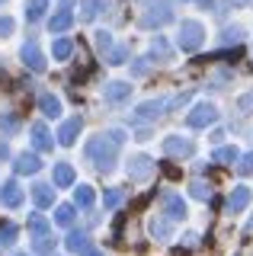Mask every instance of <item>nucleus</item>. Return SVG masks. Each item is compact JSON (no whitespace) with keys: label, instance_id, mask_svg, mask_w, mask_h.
I'll return each mask as SVG.
<instances>
[{"label":"nucleus","instance_id":"1","mask_svg":"<svg viewBox=\"0 0 253 256\" xmlns=\"http://www.w3.org/2000/svg\"><path fill=\"white\" fill-rule=\"evenodd\" d=\"M118 144H122V132H106L96 134V138L86 141V160H90L96 170L109 173L116 166V154H118Z\"/></svg>","mask_w":253,"mask_h":256},{"label":"nucleus","instance_id":"2","mask_svg":"<svg viewBox=\"0 0 253 256\" xmlns=\"http://www.w3.org/2000/svg\"><path fill=\"white\" fill-rule=\"evenodd\" d=\"M29 228H32V250L42 253V256H52L54 250V237H52V228L42 214H29Z\"/></svg>","mask_w":253,"mask_h":256},{"label":"nucleus","instance_id":"3","mask_svg":"<svg viewBox=\"0 0 253 256\" xmlns=\"http://www.w3.org/2000/svg\"><path fill=\"white\" fill-rule=\"evenodd\" d=\"M205 42V29L199 26L196 20H186V22H180V48L183 52H196Z\"/></svg>","mask_w":253,"mask_h":256},{"label":"nucleus","instance_id":"4","mask_svg":"<svg viewBox=\"0 0 253 256\" xmlns=\"http://www.w3.org/2000/svg\"><path fill=\"white\" fill-rule=\"evenodd\" d=\"M173 20V6L170 0H148V10H144V26H164V22Z\"/></svg>","mask_w":253,"mask_h":256},{"label":"nucleus","instance_id":"5","mask_svg":"<svg viewBox=\"0 0 253 256\" xmlns=\"http://www.w3.org/2000/svg\"><path fill=\"white\" fill-rule=\"evenodd\" d=\"M189 128H205V125H212V122H218V109L212 106V102H199L192 112H189Z\"/></svg>","mask_w":253,"mask_h":256},{"label":"nucleus","instance_id":"6","mask_svg":"<svg viewBox=\"0 0 253 256\" xmlns=\"http://www.w3.org/2000/svg\"><path fill=\"white\" fill-rule=\"evenodd\" d=\"M132 93V84L128 80H112V84H106V90H102V96H106V102H112V106H118V102H125Z\"/></svg>","mask_w":253,"mask_h":256},{"label":"nucleus","instance_id":"7","mask_svg":"<svg viewBox=\"0 0 253 256\" xmlns=\"http://www.w3.org/2000/svg\"><path fill=\"white\" fill-rule=\"evenodd\" d=\"M22 64H26L29 70H45V54H42V48H38L36 42L22 45Z\"/></svg>","mask_w":253,"mask_h":256},{"label":"nucleus","instance_id":"8","mask_svg":"<svg viewBox=\"0 0 253 256\" xmlns=\"http://www.w3.org/2000/svg\"><path fill=\"white\" fill-rule=\"evenodd\" d=\"M164 150L173 154V157H192L196 144L189 141V138H167V141H164Z\"/></svg>","mask_w":253,"mask_h":256},{"label":"nucleus","instance_id":"9","mask_svg":"<svg viewBox=\"0 0 253 256\" xmlns=\"http://www.w3.org/2000/svg\"><path fill=\"white\" fill-rule=\"evenodd\" d=\"M22 202V186H16V182H4L0 186V205H6V208H16Z\"/></svg>","mask_w":253,"mask_h":256},{"label":"nucleus","instance_id":"10","mask_svg":"<svg viewBox=\"0 0 253 256\" xmlns=\"http://www.w3.org/2000/svg\"><path fill=\"white\" fill-rule=\"evenodd\" d=\"M164 212H167L170 221H183V218H186V202H183L180 196H173V192H170V196H164Z\"/></svg>","mask_w":253,"mask_h":256},{"label":"nucleus","instance_id":"11","mask_svg":"<svg viewBox=\"0 0 253 256\" xmlns=\"http://www.w3.org/2000/svg\"><path fill=\"white\" fill-rule=\"evenodd\" d=\"M151 170H154V160L151 157H132L128 160V176H132V180H144Z\"/></svg>","mask_w":253,"mask_h":256},{"label":"nucleus","instance_id":"12","mask_svg":"<svg viewBox=\"0 0 253 256\" xmlns=\"http://www.w3.org/2000/svg\"><path fill=\"white\" fill-rule=\"evenodd\" d=\"M77 134H80V118H68V122L58 128V141L64 144V148H70V144L77 141Z\"/></svg>","mask_w":253,"mask_h":256},{"label":"nucleus","instance_id":"13","mask_svg":"<svg viewBox=\"0 0 253 256\" xmlns=\"http://www.w3.org/2000/svg\"><path fill=\"white\" fill-rule=\"evenodd\" d=\"M247 205H250V189H247V186H237V189L231 192V198H228V212L237 214V212H244Z\"/></svg>","mask_w":253,"mask_h":256},{"label":"nucleus","instance_id":"14","mask_svg":"<svg viewBox=\"0 0 253 256\" xmlns=\"http://www.w3.org/2000/svg\"><path fill=\"white\" fill-rule=\"evenodd\" d=\"M13 166H16V173H26V176H32L42 170V160H38L36 154H20L16 160H13Z\"/></svg>","mask_w":253,"mask_h":256},{"label":"nucleus","instance_id":"15","mask_svg":"<svg viewBox=\"0 0 253 256\" xmlns=\"http://www.w3.org/2000/svg\"><path fill=\"white\" fill-rule=\"evenodd\" d=\"M38 109H42L45 116L58 118L61 116V100H58V96H52V93H42V96H38Z\"/></svg>","mask_w":253,"mask_h":256},{"label":"nucleus","instance_id":"16","mask_svg":"<svg viewBox=\"0 0 253 256\" xmlns=\"http://www.w3.org/2000/svg\"><path fill=\"white\" fill-rule=\"evenodd\" d=\"M70 22H74V13H70V6H61V10L52 16V32H64Z\"/></svg>","mask_w":253,"mask_h":256},{"label":"nucleus","instance_id":"17","mask_svg":"<svg viewBox=\"0 0 253 256\" xmlns=\"http://www.w3.org/2000/svg\"><path fill=\"white\" fill-rule=\"evenodd\" d=\"M32 144L36 150H52V134L45 125H32Z\"/></svg>","mask_w":253,"mask_h":256},{"label":"nucleus","instance_id":"18","mask_svg":"<svg viewBox=\"0 0 253 256\" xmlns=\"http://www.w3.org/2000/svg\"><path fill=\"white\" fill-rule=\"evenodd\" d=\"M32 198H36V205H38V208H48V205H52V198H54V189L48 186V182H38V186L32 189Z\"/></svg>","mask_w":253,"mask_h":256},{"label":"nucleus","instance_id":"19","mask_svg":"<svg viewBox=\"0 0 253 256\" xmlns=\"http://www.w3.org/2000/svg\"><path fill=\"white\" fill-rule=\"evenodd\" d=\"M164 106H167V100H148V102H141L138 116H141V118H157V116L164 112Z\"/></svg>","mask_w":253,"mask_h":256},{"label":"nucleus","instance_id":"20","mask_svg":"<svg viewBox=\"0 0 253 256\" xmlns=\"http://www.w3.org/2000/svg\"><path fill=\"white\" fill-rule=\"evenodd\" d=\"M74 182V166L70 164H58L54 166V186H70Z\"/></svg>","mask_w":253,"mask_h":256},{"label":"nucleus","instance_id":"21","mask_svg":"<svg viewBox=\"0 0 253 256\" xmlns=\"http://www.w3.org/2000/svg\"><path fill=\"white\" fill-rule=\"evenodd\" d=\"M45 6H48V0H26V20L36 22L45 16Z\"/></svg>","mask_w":253,"mask_h":256},{"label":"nucleus","instance_id":"22","mask_svg":"<svg viewBox=\"0 0 253 256\" xmlns=\"http://www.w3.org/2000/svg\"><path fill=\"white\" fill-rule=\"evenodd\" d=\"M74 202L80 205V208H90L93 202H96V192H93L90 186H77V192H74Z\"/></svg>","mask_w":253,"mask_h":256},{"label":"nucleus","instance_id":"23","mask_svg":"<svg viewBox=\"0 0 253 256\" xmlns=\"http://www.w3.org/2000/svg\"><path fill=\"white\" fill-rule=\"evenodd\" d=\"M54 221H58L61 228H70V224H74V205H58L54 208Z\"/></svg>","mask_w":253,"mask_h":256},{"label":"nucleus","instance_id":"24","mask_svg":"<svg viewBox=\"0 0 253 256\" xmlns=\"http://www.w3.org/2000/svg\"><path fill=\"white\" fill-rule=\"evenodd\" d=\"M84 246H90V240H86V234H84V230H70V234H68V250L80 253Z\"/></svg>","mask_w":253,"mask_h":256},{"label":"nucleus","instance_id":"25","mask_svg":"<svg viewBox=\"0 0 253 256\" xmlns=\"http://www.w3.org/2000/svg\"><path fill=\"white\" fill-rule=\"evenodd\" d=\"M212 157H215L218 164H234V160L240 157V150H237L234 144H231V148H218V150H215V154H212Z\"/></svg>","mask_w":253,"mask_h":256},{"label":"nucleus","instance_id":"26","mask_svg":"<svg viewBox=\"0 0 253 256\" xmlns=\"http://www.w3.org/2000/svg\"><path fill=\"white\" fill-rule=\"evenodd\" d=\"M96 13H100V0H84V4H80V20L84 22H90Z\"/></svg>","mask_w":253,"mask_h":256},{"label":"nucleus","instance_id":"27","mask_svg":"<svg viewBox=\"0 0 253 256\" xmlns=\"http://www.w3.org/2000/svg\"><path fill=\"white\" fill-rule=\"evenodd\" d=\"M151 234H154L157 240H167V237H170V224L164 221V218H154V221H151Z\"/></svg>","mask_w":253,"mask_h":256},{"label":"nucleus","instance_id":"28","mask_svg":"<svg viewBox=\"0 0 253 256\" xmlns=\"http://www.w3.org/2000/svg\"><path fill=\"white\" fill-rule=\"evenodd\" d=\"M0 132L4 134H16L20 132V118L16 116H0Z\"/></svg>","mask_w":253,"mask_h":256},{"label":"nucleus","instance_id":"29","mask_svg":"<svg viewBox=\"0 0 253 256\" xmlns=\"http://www.w3.org/2000/svg\"><path fill=\"white\" fill-rule=\"evenodd\" d=\"M16 234H20L16 224H0V244H4V246H10L13 240H16Z\"/></svg>","mask_w":253,"mask_h":256},{"label":"nucleus","instance_id":"30","mask_svg":"<svg viewBox=\"0 0 253 256\" xmlns=\"http://www.w3.org/2000/svg\"><path fill=\"white\" fill-rule=\"evenodd\" d=\"M70 52H74V45H70L68 38H58V42L52 45V54H54V58H68Z\"/></svg>","mask_w":253,"mask_h":256},{"label":"nucleus","instance_id":"31","mask_svg":"<svg viewBox=\"0 0 253 256\" xmlns=\"http://www.w3.org/2000/svg\"><path fill=\"white\" fill-rule=\"evenodd\" d=\"M122 198H125V192H122V189H109L106 196H102V205H106V208H116L118 202H122Z\"/></svg>","mask_w":253,"mask_h":256},{"label":"nucleus","instance_id":"32","mask_svg":"<svg viewBox=\"0 0 253 256\" xmlns=\"http://www.w3.org/2000/svg\"><path fill=\"white\" fill-rule=\"evenodd\" d=\"M240 164H237V170H240L244 176H250L253 173V154H244V157H237Z\"/></svg>","mask_w":253,"mask_h":256},{"label":"nucleus","instance_id":"33","mask_svg":"<svg viewBox=\"0 0 253 256\" xmlns=\"http://www.w3.org/2000/svg\"><path fill=\"white\" fill-rule=\"evenodd\" d=\"M192 196H196V198H208V196H212V189L205 186L202 180H196V182H192Z\"/></svg>","mask_w":253,"mask_h":256},{"label":"nucleus","instance_id":"34","mask_svg":"<svg viewBox=\"0 0 253 256\" xmlns=\"http://www.w3.org/2000/svg\"><path fill=\"white\" fill-rule=\"evenodd\" d=\"M13 26H16V22H13L10 16H0V38H6V36H10Z\"/></svg>","mask_w":253,"mask_h":256},{"label":"nucleus","instance_id":"35","mask_svg":"<svg viewBox=\"0 0 253 256\" xmlns=\"http://www.w3.org/2000/svg\"><path fill=\"white\" fill-rule=\"evenodd\" d=\"M237 109H244V112H253V90H250V93H244L240 100H237Z\"/></svg>","mask_w":253,"mask_h":256},{"label":"nucleus","instance_id":"36","mask_svg":"<svg viewBox=\"0 0 253 256\" xmlns=\"http://www.w3.org/2000/svg\"><path fill=\"white\" fill-rule=\"evenodd\" d=\"M125 54H128V48H116V52H109L106 58H109V64H122Z\"/></svg>","mask_w":253,"mask_h":256},{"label":"nucleus","instance_id":"37","mask_svg":"<svg viewBox=\"0 0 253 256\" xmlns=\"http://www.w3.org/2000/svg\"><path fill=\"white\" fill-rule=\"evenodd\" d=\"M96 45L102 48V52H106V48H112V36H109V32H96Z\"/></svg>","mask_w":253,"mask_h":256},{"label":"nucleus","instance_id":"38","mask_svg":"<svg viewBox=\"0 0 253 256\" xmlns=\"http://www.w3.org/2000/svg\"><path fill=\"white\" fill-rule=\"evenodd\" d=\"M151 52H157V54H160V61H164V58H167V54H170V48H167V42H164V38H157Z\"/></svg>","mask_w":253,"mask_h":256},{"label":"nucleus","instance_id":"39","mask_svg":"<svg viewBox=\"0 0 253 256\" xmlns=\"http://www.w3.org/2000/svg\"><path fill=\"white\" fill-rule=\"evenodd\" d=\"M164 173H167L170 180H180V170H176V166H170V164H164Z\"/></svg>","mask_w":253,"mask_h":256},{"label":"nucleus","instance_id":"40","mask_svg":"<svg viewBox=\"0 0 253 256\" xmlns=\"http://www.w3.org/2000/svg\"><path fill=\"white\" fill-rule=\"evenodd\" d=\"M80 256H102V253L96 250V246H84V250H80Z\"/></svg>","mask_w":253,"mask_h":256},{"label":"nucleus","instance_id":"41","mask_svg":"<svg viewBox=\"0 0 253 256\" xmlns=\"http://www.w3.org/2000/svg\"><path fill=\"white\" fill-rule=\"evenodd\" d=\"M0 4H6V0H0Z\"/></svg>","mask_w":253,"mask_h":256},{"label":"nucleus","instance_id":"42","mask_svg":"<svg viewBox=\"0 0 253 256\" xmlns=\"http://www.w3.org/2000/svg\"><path fill=\"white\" fill-rule=\"evenodd\" d=\"M20 256H22V253H20Z\"/></svg>","mask_w":253,"mask_h":256}]
</instances>
